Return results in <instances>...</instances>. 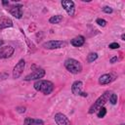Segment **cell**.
Instances as JSON below:
<instances>
[{
  "label": "cell",
  "instance_id": "6da1fadb",
  "mask_svg": "<svg viewBox=\"0 0 125 125\" xmlns=\"http://www.w3.org/2000/svg\"><path fill=\"white\" fill-rule=\"evenodd\" d=\"M33 87L36 91L41 92L44 95H50L53 91H54V83L50 80H44V79H40V80H36L33 84Z\"/></svg>",
  "mask_w": 125,
  "mask_h": 125
},
{
  "label": "cell",
  "instance_id": "7a4b0ae2",
  "mask_svg": "<svg viewBox=\"0 0 125 125\" xmlns=\"http://www.w3.org/2000/svg\"><path fill=\"white\" fill-rule=\"evenodd\" d=\"M111 92L110 91H105L104 94H102L97 100L96 102L90 106L89 110H88V113L89 114H93L95 112H97L101 107H103L106 102H108V99H109V96H110Z\"/></svg>",
  "mask_w": 125,
  "mask_h": 125
},
{
  "label": "cell",
  "instance_id": "3957f363",
  "mask_svg": "<svg viewBox=\"0 0 125 125\" xmlns=\"http://www.w3.org/2000/svg\"><path fill=\"white\" fill-rule=\"evenodd\" d=\"M63 65L66 68V70L72 74H78L82 71V65H81L80 62L75 59H72V58L66 59L63 62Z\"/></svg>",
  "mask_w": 125,
  "mask_h": 125
},
{
  "label": "cell",
  "instance_id": "277c9868",
  "mask_svg": "<svg viewBox=\"0 0 125 125\" xmlns=\"http://www.w3.org/2000/svg\"><path fill=\"white\" fill-rule=\"evenodd\" d=\"M31 68L33 69V71H32L31 73L27 74V75L23 78V80H25V81L40 80V79L43 78V77L45 76V74H46L45 69H43V68H41V67H39V66H37V65H35V64H33V65L31 66Z\"/></svg>",
  "mask_w": 125,
  "mask_h": 125
},
{
  "label": "cell",
  "instance_id": "5b68a950",
  "mask_svg": "<svg viewBox=\"0 0 125 125\" xmlns=\"http://www.w3.org/2000/svg\"><path fill=\"white\" fill-rule=\"evenodd\" d=\"M66 46V42L62 40H50L47 42H44L42 44V47L48 50H55V49H60L63 48Z\"/></svg>",
  "mask_w": 125,
  "mask_h": 125
},
{
  "label": "cell",
  "instance_id": "8992f818",
  "mask_svg": "<svg viewBox=\"0 0 125 125\" xmlns=\"http://www.w3.org/2000/svg\"><path fill=\"white\" fill-rule=\"evenodd\" d=\"M24 67H25V61L23 59H21L18 62V63L13 68V78H15V79L20 78V76L23 72Z\"/></svg>",
  "mask_w": 125,
  "mask_h": 125
},
{
  "label": "cell",
  "instance_id": "52a82bcc",
  "mask_svg": "<svg viewBox=\"0 0 125 125\" xmlns=\"http://www.w3.org/2000/svg\"><path fill=\"white\" fill-rule=\"evenodd\" d=\"M82 86H83L82 81H80V80H76V81H74V82L72 83V85H71V92H72V94L75 95V96L87 97L88 94L82 92Z\"/></svg>",
  "mask_w": 125,
  "mask_h": 125
},
{
  "label": "cell",
  "instance_id": "ba28073f",
  "mask_svg": "<svg viewBox=\"0 0 125 125\" xmlns=\"http://www.w3.org/2000/svg\"><path fill=\"white\" fill-rule=\"evenodd\" d=\"M62 8L64 9V11L67 13L68 16H73L75 13V5L74 2L71 0H62L61 2Z\"/></svg>",
  "mask_w": 125,
  "mask_h": 125
},
{
  "label": "cell",
  "instance_id": "9c48e42d",
  "mask_svg": "<svg viewBox=\"0 0 125 125\" xmlns=\"http://www.w3.org/2000/svg\"><path fill=\"white\" fill-rule=\"evenodd\" d=\"M54 119H55V122L57 125H72L70 120L68 119V117L62 112L56 113L54 116Z\"/></svg>",
  "mask_w": 125,
  "mask_h": 125
},
{
  "label": "cell",
  "instance_id": "30bf717a",
  "mask_svg": "<svg viewBox=\"0 0 125 125\" xmlns=\"http://www.w3.org/2000/svg\"><path fill=\"white\" fill-rule=\"evenodd\" d=\"M14 52H15V49L13 46H11V45L2 46V47H0V59H8V58L12 57Z\"/></svg>",
  "mask_w": 125,
  "mask_h": 125
},
{
  "label": "cell",
  "instance_id": "8fae6325",
  "mask_svg": "<svg viewBox=\"0 0 125 125\" xmlns=\"http://www.w3.org/2000/svg\"><path fill=\"white\" fill-rule=\"evenodd\" d=\"M116 79V76L112 73H104L99 77V84L100 85H106L113 82Z\"/></svg>",
  "mask_w": 125,
  "mask_h": 125
},
{
  "label": "cell",
  "instance_id": "7c38bea8",
  "mask_svg": "<svg viewBox=\"0 0 125 125\" xmlns=\"http://www.w3.org/2000/svg\"><path fill=\"white\" fill-rule=\"evenodd\" d=\"M9 11H10V14L16 19H21L22 17V5L21 4L13 5Z\"/></svg>",
  "mask_w": 125,
  "mask_h": 125
},
{
  "label": "cell",
  "instance_id": "4fadbf2b",
  "mask_svg": "<svg viewBox=\"0 0 125 125\" xmlns=\"http://www.w3.org/2000/svg\"><path fill=\"white\" fill-rule=\"evenodd\" d=\"M12 26H13V21L10 18H8L6 16L1 17V19H0V30L8 28V27H12Z\"/></svg>",
  "mask_w": 125,
  "mask_h": 125
},
{
  "label": "cell",
  "instance_id": "5bb4252c",
  "mask_svg": "<svg viewBox=\"0 0 125 125\" xmlns=\"http://www.w3.org/2000/svg\"><path fill=\"white\" fill-rule=\"evenodd\" d=\"M23 125H44V121L39 118L26 117L23 121Z\"/></svg>",
  "mask_w": 125,
  "mask_h": 125
},
{
  "label": "cell",
  "instance_id": "9a60e30c",
  "mask_svg": "<svg viewBox=\"0 0 125 125\" xmlns=\"http://www.w3.org/2000/svg\"><path fill=\"white\" fill-rule=\"evenodd\" d=\"M84 43H85V38L82 35H78L70 40V44L74 47H81L84 45Z\"/></svg>",
  "mask_w": 125,
  "mask_h": 125
},
{
  "label": "cell",
  "instance_id": "2e32d148",
  "mask_svg": "<svg viewBox=\"0 0 125 125\" xmlns=\"http://www.w3.org/2000/svg\"><path fill=\"white\" fill-rule=\"evenodd\" d=\"M62 21V15H55V16H52V17L49 19V22L52 23V24L60 23Z\"/></svg>",
  "mask_w": 125,
  "mask_h": 125
},
{
  "label": "cell",
  "instance_id": "e0dca14e",
  "mask_svg": "<svg viewBox=\"0 0 125 125\" xmlns=\"http://www.w3.org/2000/svg\"><path fill=\"white\" fill-rule=\"evenodd\" d=\"M98 59V54L97 53H89L87 56V62H93Z\"/></svg>",
  "mask_w": 125,
  "mask_h": 125
},
{
  "label": "cell",
  "instance_id": "ac0fdd59",
  "mask_svg": "<svg viewBox=\"0 0 125 125\" xmlns=\"http://www.w3.org/2000/svg\"><path fill=\"white\" fill-rule=\"evenodd\" d=\"M105 114H106V109H105L104 106L101 107V108L97 111V116H98L99 118H104V117L105 116Z\"/></svg>",
  "mask_w": 125,
  "mask_h": 125
},
{
  "label": "cell",
  "instance_id": "d6986e66",
  "mask_svg": "<svg viewBox=\"0 0 125 125\" xmlns=\"http://www.w3.org/2000/svg\"><path fill=\"white\" fill-rule=\"evenodd\" d=\"M108 101L110 102V104H117V101H118L117 95L111 92V94H110V96H109V99H108Z\"/></svg>",
  "mask_w": 125,
  "mask_h": 125
},
{
  "label": "cell",
  "instance_id": "ffe728a7",
  "mask_svg": "<svg viewBox=\"0 0 125 125\" xmlns=\"http://www.w3.org/2000/svg\"><path fill=\"white\" fill-rule=\"evenodd\" d=\"M96 23H98V24L101 25V26H105L107 22H106V21L104 20V19H97V20H96Z\"/></svg>",
  "mask_w": 125,
  "mask_h": 125
},
{
  "label": "cell",
  "instance_id": "44dd1931",
  "mask_svg": "<svg viewBox=\"0 0 125 125\" xmlns=\"http://www.w3.org/2000/svg\"><path fill=\"white\" fill-rule=\"evenodd\" d=\"M103 12H104L105 14H111V13L113 12V10H112V8H110V7H108V6H104V7L103 8Z\"/></svg>",
  "mask_w": 125,
  "mask_h": 125
},
{
  "label": "cell",
  "instance_id": "7402d4cb",
  "mask_svg": "<svg viewBox=\"0 0 125 125\" xmlns=\"http://www.w3.org/2000/svg\"><path fill=\"white\" fill-rule=\"evenodd\" d=\"M119 47H120L119 44L116 43V42H112V43H110V44L108 45V48H109V49H118Z\"/></svg>",
  "mask_w": 125,
  "mask_h": 125
},
{
  "label": "cell",
  "instance_id": "603a6c76",
  "mask_svg": "<svg viewBox=\"0 0 125 125\" xmlns=\"http://www.w3.org/2000/svg\"><path fill=\"white\" fill-rule=\"evenodd\" d=\"M16 110L18 112H20V113H23L25 111V107L24 106H17L16 107Z\"/></svg>",
  "mask_w": 125,
  "mask_h": 125
},
{
  "label": "cell",
  "instance_id": "cb8c5ba5",
  "mask_svg": "<svg viewBox=\"0 0 125 125\" xmlns=\"http://www.w3.org/2000/svg\"><path fill=\"white\" fill-rule=\"evenodd\" d=\"M6 78H8V73H6V72H1V73H0V81H1V80H5Z\"/></svg>",
  "mask_w": 125,
  "mask_h": 125
},
{
  "label": "cell",
  "instance_id": "d4e9b609",
  "mask_svg": "<svg viewBox=\"0 0 125 125\" xmlns=\"http://www.w3.org/2000/svg\"><path fill=\"white\" fill-rule=\"evenodd\" d=\"M117 61H118V58L115 56V57H113V58H111V59L109 60V62H110V63H115V62H117Z\"/></svg>",
  "mask_w": 125,
  "mask_h": 125
},
{
  "label": "cell",
  "instance_id": "484cf974",
  "mask_svg": "<svg viewBox=\"0 0 125 125\" xmlns=\"http://www.w3.org/2000/svg\"><path fill=\"white\" fill-rule=\"evenodd\" d=\"M2 4H3V5H8L9 2H8V1H2Z\"/></svg>",
  "mask_w": 125,
  "mask_h": 125
},
{
  "label": "cell",
  "instance_id": "4316f807",
  "mask_svg": "<svg viewBox=\"0 0 125 125\" xmlns=\"http://www.w3.org/2000/svg\"><path fill=\"white\" fill-rule=\"evenodd\" d=\"M121 40H125V34L124 33L121 35Z\"/></svg>",
  "mask_w": 125,
  "mask_h": 125
},
{
  "label": "cell",
  "instance_id": "83f0119b",
  "mask_svg": "<svg viewBox=\"0 0 125 125\" xmlns=\"http://www.w3.org/2000/svg\"><path fill=\"white\" fill-rule=\"evenodd\" d=\"M3 44H4V41L3 40H0V47H2Z\"/></svg>",
  "mask_w": 125,
  "mask_h": 125
},
{
  "label": "cell",
  "instance_id": "f1b7e54d",
  "mask_svg": "<svg viewBox=\"0 0 125 125\" xmlns=\"http://www.w3.org/2000/svg\"><path fill=\"white\" fill-rule=\"evenodd\" d=\"M120 125H124V123H122V124H120Z\"/></svg>",
  "mask_w": 125,
  "mask_h": 125
}]
</instances>
